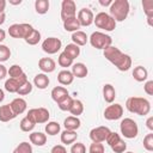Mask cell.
<instances>
[{
    "label": "cell",
    "mask_w": 153,
    "mask_h": 153,
    "mask_svg": "<svg viewBox=\"0 0 153 153\" xmlns=\"http://www.w3.org/2000/svg\"><path fill=\"white\" fill-rule=\"evenodd\" d=\"M126 108L133 114H136L139 116H146L151 111V103L148 102V99L142 97H129L126 102Z\"/></svg>",
    "instance_id": "1"
},
{
    "label": "cell",
    "mask_w": 153,
    "mask_h": 153,
    "mask_svg": "<svg viewBox=\"0 0 153 153\" xmlns=\"http://www.w3.org/2000/svg\"><path fill=\"white\" fill-rule=\"evenodd\" d=\"M129 10H130V6H129L128 0H115L110 5L109 14L116 23L123 22L127 19V17L129 14Z\"/></svg>",
    "instance_id": "2"
},
{
    "label": "cell",
    "mask_w": 153,
    "mask_h": 153,
    "mask_svg": "<svg viewBox=\"0 0 153 153\" xmlns=\"http://www.w3.org/2000/svg\"><path fill=\"white\" fill-rule=\"evenodd\" d=\"M90 43L93 48L96 49H102L104 50L105 48H108L109 45H112V38L100 31H94L92 32V35L90 36Z\"/></svg>",
    "instance_id": "3"
},
{
    "label": "cell",
    "mask_w": 153,
    "mask_h": 153,
    "mask_svg": "<svg viewBox=\"0 0 153 153\" xmlns=\"http://www.w3.org/2000/svg\"><path fill=\"white\" fill-rule=\"evenodd\" d=\"M93 23L98 29L105 30V31H112L116 29V22L111 18V16L106 12H99L93 18Z\"/></svg>",
    "instance_id": "4"
},
{
    "label": "cell",
    "mask_w": 153,
    "mask_h": 153,
    "mask_svg": "<svg viewBox=\"0 0 153 153\" xmlns=\"http://www.w3.org/2000/svg\"><path fill=\"white\" fill-rule=\"evenodd\" d=\"M120 130H121V134L127 139H134L139 134V127H137L136 122L133 118H129V117L123 118L121 121Z\"/></svg>",
    "instance_id": "5"
},
{
    "label": "cell",
    "mask_w": 153,
    "mask_h": 153,
    "mask_svg": "<svg viewBox=\"0 0 153 153\" xmlns=\"http://www.w3.org/2000/svg\"><path fill=\"white\" fill-rule=\"evenodd\" d=\"M33 30V26L27 23L22 24H12L8 27V35L13 38H23L25 39Z\"/></svg>",
    "instance_id": "6"
},
{
    "label": "cell",
    "mask_w": 153,
    "mask_h": 153,
    "mask_svg": "<svg viewBox=\"0 0 153 153\" xmlns=\"http://www.w3.org/2000/svg\"><path fill=\"white\" fill-rule=\"evenodd\" d=\"M26 116H29L36 124H41V123H47L49 121V111L45 108H33L30 109L26 114Z\"/></svg>",
    "instance_id": "7"
},
{
    "label": "cell",
    "mask_w": 153,
    "mask_h": 153,
    "mask_svg": "<svg viewBox=\"0 0 153 153\" xmlns=\"http://www.w3.org/2000/svg\"><path fill=\"white\" fill-rule=\"evenodd\" d=\"M62 47V42L56 37H48L42 42V50L49 55L56 54Z\"/></svg>",
    "instance_id": "8"
},
{
    "label": "cell",
    "mask_w": 153,
    "mask_h": 153,
    "mask_svg": "<svg viewBox=\"0 0 153 153\" xmlns=\"http://www.w3.org/2000/svg\"><path fill=\"white\" fill-rule=\"evenodd\" d=\"M73 17H76L75 2L73 0H63L61 4V19L65 22Z\"/></svg>",
    "instance_id": "9"
},
{
    "label": "cell",
    "mask_w": 153,
    "mask_h": 153,
    "mask_svg": "<svg viewBox=\"0 0 153 153\" xmlns=\"http://www.w3.org/2000/svg\"><path fill=\"white\" fill-rule=\"evenodd\" d=\"M123 115V106L118 103L111 104L105 108L104 110V118L108 121H116L120 120Z\"/></svg>",
    "instance_id": "10"
},
{
    "label": "cell",
    "mask_w": 153,
    "mask_h": 153,
    "mask_svg": "<svg viewBox=\"0 0 153 153\" xmlns=\"http://www.w3.org/2000/svg\"><path fill=\"white\" fill-rule=\"evenodd\" d=\"M111 133V130L105 127V126H100L97 128L91 129L90 131V139L92 140V142H104L106 140V137L109 136V134Z\"/></svg>",
    "instance_id": "11"
},
{
    "label": "cell",
    "mask_w": 153,
    "mask_h": 153,
    "mask_svg": "<svg viewBox=\"0 0 153 153\" xmlns=\"http://www.w3.org/2000/svg\"><path fill=\"white\" fill-rule=\"evenodd\" d=\"M93 18H94L93 12L86 7L81 8L76 14V19H78L80 26H90L93 23Z\"/></svg>",
    "instance_id": "12"
},
{
    "label": "cell",
    "mask_w": 153,
    "mask_h": 153,
    "mask_svg": "<svg viewBox=\"0 0 153 153\" xmlns=\"http://www.w3.org/2000/svg\"><path fill=\"white\" fill-rule=\"evenodd\" d=\"M103 55H104V57H105L109 62H111L112 65H115V63L118 61V59L123 55V53H122L117 47H115V45H109L108 48H105V49L103 50Z\"/></svg>",
    "instance_id": "13"
},
{
    "label": "cell",
    "mask_w": 153,
    "mask_h": 153,
    "mask_svg": "<svg viewBox=\"0 0 153 153\" xmlns=\"http://www.w3.org/2000/svg\"><path fill=\"white\" fill-rule=\"evenodd\" d=\"M38 68L45 74V73H53L56 68V63L51 57H42L38 61Z\"/></svg>",
    "instance_id": "14"
},
{
    "label": "cell",
    "mask_w": 153,
    "mask_h": 153,
    "mask_svg": "<svg viewBox=\"0 0 153 153\" xmlns=\"http://www.w3.org/2000/svg\"><path fill=\"white\" fill-rule=\"evenodd\" d=\"M10 106H11L12 111L14 112V115L17 116V115H22V114L26 110L27 103H26V100H25L24 98L18 97V98H14V99L10 103Z\"/></svg>",
    "instance_id": "15"
},
{
    "label": "cell",
    "mask_w": 153,
    "mask_h": 153,
    "mask_svg": "<svg viewBox=\"0 0 153 153\" xmlns=\"http://www.w3.org/2000/svg\"><path fill=\"white\" fill-rule=\"evenodd\" d=\"M72 74H73V76L75 78H85L86 75H87V73H88V69H87V67H86V65L85 63H82V62H76V63H73L72 65Z\"/></svg>",
    "instance_id": "16"
},
{
    "label": "cell",
    "mask_w": 153,
    "mask_h": 153,
    "mask_svg": "<svg viewBox=\"0 0 153 153\" xmlns=\"http://www.w3.org/2000/svg\"><path fill=\"white\" fill-rule=\"evenodd\" d=\"M115 67L121 72H127L131 67V57L123 53V55L118 59V61L115 63Z\"/></svg>",
    "instance_id": "17"
},
{
    "label": "cell",
    "mask_w": 153,
    "mask_h": 153,
    "mask_svg": "<svg viewBox=\"0 0 153 153\" xmlns=\"http://www.w3.org/2000/svg\"><path fill=\"white\" fill-rule=\"evenodd\" d=\"M29 139L32 145L41 147V146H44L47 142V134H44L42 131H33L29 135Z\"/></svg>",
    "instance_id": "18"
},
{
    "label": "cell",
    "mask_w": 153,
    "mask_h": 153,
    "mask_svg": "<svg viewBox=\"0 0 153 153\" xmlns=\"http://www.w3.org/2000/svg\"><path fill=\"white\" fill-rule=\"evenodd\" d=\"M73 80H74V76H73L72 72L68 71V69H62V71H60L59 74H57V81H59L61 85H63V86L71 85V84L73 82Z\"/></svg>",
    "instance_id": "19"
},
{
    "label": "cell",
    "mask_w": 153,
    "mask_h": 153,
    "mask_svg": "<svg viewBox=\"0 0 153 153\" xmlns=\"http://www.w3.org/2000/svg\"><path fill=\"white\" fill-rule=\"evenodd\" d=\"M50 96H51V98H53L54 102L59 103V102L62 100L65 97L69 96V93H68V91H67L66 87H63V86H55V87L51 90Z\"/></svg>",
    "instance_id": "20"
},
{
    "label": "cell",
    "mask_w": 153,
    "mask_h": 153,
    "mask_svg": "<svg viewBox=\"0 0 153 153\" xmlns=\"http://www.w3.org/2000/svg\"><path fill=\"white\" fill-rule=\"evenodd\" d=\"M76 137H78V134L75 130H67L65 129L61 135H60V140L63 145H72L76 141Z\"/></svg>",
    "instance_id": "21"
},
{
    "label": "cell",
    "mask_w": 153,
    "mask_h": 153,
    "mask_svg": "<svg viewBox=\"0 0 153 153\" xmlns=\"http://www.w3.org/2000/svg\"><path fill=\"white\" fill-rule=\"evenodd\" d=\"M17 116L14 115V112L12 111L10 104H5L0 106V121L1 122H8L13 118H16Z\"/></svg>",
    "instance_id": "22"
},
{
    "label": "cell",
    "mask_w": 153,
    "mask_h": 153,
    "mask_svg": "<svg viewBox=\"0 0 153 153\" xmlns=\"http://www.w3.org/2000/svg\"><path fill=\"white\" fill-rule=\"evenodd\" d=\"M50 80H49V76L44 73H39V74H36V76L33 78V85L39 88V90H44L48 87Z\"/></svg>",
    "instance_id": "23"
},
{
    "label": "cell",
    "mask_w": 153,
    "mask_h": 153,
    "mask_svg": "<svg viewBox=\"0 0 153 153\" xmlns=\"http://www.w3.org/2000/svg\"><path fill=\"white\" fill-rule=\"evenodd\" d=\"M103 97H104V100L106 103H109V104H111L115 100L116 90L111 84H105L103 86Z\"/></svg>",
    "instance_id": "24"
},
{
    "label": "cell",
    "mask_w": 153,
    "mask_h": 153,
    "mask_svg": "<svg viewBox=\"0 0 153 153\" xmlns=\"http://www.w3.org/2000/svg\"><path fill=\"white\" fill-rule=\"evenodd\" d=\"M71 38H72L73 43H74L75 45H78V47H82V45H85V44L87 43V41H88L87 35H86L84 31H80V30L73 32Z\"/></svg>",
    "instance_id": "25"
},
{
    "label": "cell",
    "mask_w": 153,
    "mask_h": 153,
    "mask_svg": "<svg viewBox=\"0 0 153 153\" xmlns=\"http://www.w3.org/2000/svg\"><path fill=\"white\" fill-rule=\"evenodd\" d=\"M80 120L79 117H75V116H68L65 121H63V126H65V129L67 130H76L80 128Z\"/></svg>",
    "instance_id": "26"
},
{
    "label": "cell",
    "mask_w": 153,
    "mask_h": 153,
    "mask_svg": "<svg viewBox=\"0 0 153 153\" xmlns=\"http://www.w3.org/2000/svg\"><path fill=\"white\" fill-rule=\"evenodd\" d=\"M133 78L136 81L142 82V81L147 80V78H148V71L145 67H142V66H136L134 68V71H133Z\"/></svg>",
    "instance_id": "27"
},
{
    "label": "cell",
    "mask_w": 153,
    "mask_h": 153,
    "mask_svg": "<svg viewBox=\"0 0 153 153\" xmlns=\"http://www.w3.org/2000/svg\"><path fill=\"white\" fill-rule=\"evenodd\" d=\"M142 7H143V12L147 17V22L148 25L152 26V19H153V0H143L142 1Z\"/></svg>",
    "instance_id": "28"
},
{
    "label": "cell",
    "mask_w": 153,
    "mask_h": 153,
    "mask_svg": "<svg viewBox=\"0 0 153 153\" xmlns=\"http://www.w3.org/2000/svg\"><path fill=\"white\" fill-rule=\"evenodd\" d=\"M22 86L20 81L18 80V78H8L5 81V90L10 93H17V91L19 90V87Z\"/></svg>",
    "instance_id": "29"
},
{
    "label": "cell",
    "mask_w": 153,
    "mask_h": 153,
    "mask_svg": "<svg viewBox=\"0 0 153 153\" xmlns=\"http://www.w3.org/2000/svg\"><path fill=\"white\" fill-rule=\"evenodd\" d=\"M63 29H65L66 31H69V32L79 31L80 24H79L76 17H73V18H69V19L65 20V22H63Z\"/></svg>",
    "instance_id": "30"
},
{
    "label": "cell",
    "mask_w": 153,
    "mask_h": 153,
    "mask_svg": "<svg viewBox=\"0 0 153 153\" xmlns=\"http://www.w3.org/2000/svg\"><path fill=\"white\" fill-rule=\"evenodd\" d=\"M49 0H36L35 1V11L38 14H45L49 10Z\"/></svg>",
    "instance_id": "31"
},
{
    "label": "cell",
    "mask_w": 153,
    "mask_h": 153,
    "mask_svg": "<svg viewBox=\"0 0 153 153\" xmlns=\"http://www.w3.org/2000/svg\"><path fill=\"white\" fill-rule=\"evenodd\" d=\"M69 112L72 114V116H75L78 117L79 115H81L84 112V104L81 100L79 99H73V104L69 109Z\"/></svg>",
    "instance_id": "32"
},
{
    "label": "cell",
    "mask_w": 153,
    "mask_h": 153,
    "mask_svg": "<svg viewBox=\"0 0 153 153\" xmlns=\"http://www.w3.org/2000/svg\"><path fill=\"white\" fill-rule=\"evenodd\" d=\"M35 126H36V123H35L29 116H25L24 118H22V121H20V123H19V127H20L22 131H25V133L31 131V130L35 128Z\"/></svg>",
    "instance_id": "33"
},
{
    "label": "cell",
    "mask_w": 153,
    "mask_h": 153,
    "mask_svg": "<svg viewBox=\"0 0 153 153\" xmlns=\"http://www.w3.org/2000/svg\"><path fill=\"white\" fill-rule=\"evenodd\" d=\"M72 60H74V59H76L79 55H80V48L78 47V45H75L74 43H71V44H67L66 45V48H65V50H63Z\"/></svg>",
    "instance_id": "34"
},
{
    "label": "cell",
    "mask_w": 153,
    "mask_h": 153,
    "mask_svg": "<svg viewBox=\"0 0 153 153\" xmlns=\"http://www.w3.org/2000/svg\"><path fill=\"white\" fill-rule=\"evenodd\" d=\"M60 129H61L60 124H59L57 122H55V121L47 122V124H45V133H47L48 135L54 136V135H56V134L60 133Z\"/></svg>",
    "instance_id": "35"
},
{
    "label": "cell",
    "mask_w": 153,
    "mask_h": 153,
    "mask_svg": "<svg viewBox=\"0 0 153 153\" xmlns=\"http://www.w3.org/2000/svg\"><path fill=\"white\" fill-rule=\"evenodd\" d=\"M24 41H25L27 44H30V45H36V44L41 41V32H39L38 30L33 29L32 32H31Z\"/></svg>",
    "instance_id": "36"
},
{
    "label": "cell",
    "mask_w": 153,
    "mask_h": 153,
    "mask_svg": "<svg viewBox=\"0 0 153 153\" xmlns=\"http://www.w3.org/2000/svg\"><path fill=\"white\" fill-rule=\"evenodd\" d=\"M57 63L61 66V67H63V68H67V67H71L72 65H73V60L65 53V51H62L60 55H59V59H57Z\"/></svg>",
    "instance_id": "37"
},
{
    "label": "cell",
    "mask_w": 153,
    "mask_h": 153,
    "mask_svg": "<svg viewBox=\"0 0 153 153\" xmlns=\"http://www.w3.org/2000/svg\"><path fill=\"white\" fill-rule=\"evenodd\" d=\"M12 153H32V146H31V143L23 141L13 149Z\"/></svg>",
    "instance_id": "38"
},
{
    "label": "cell",
    "mask_w": 153,
    "mask_h": 153,
    "mask_svg": "<svg viewBox=\"0 0 153 153\" xmlns=\"http://www.w3.org/2000/svg\"><path fill=\"white\" fill-rule=\"evenodd\" d=\"M72 104H73V98H72L71 96H67V97H65L62 100H60V102L57 103V106H59V109L62 110V111H69Z\"/></svg>",
    "instance_id": "39"
},
{
    "label": "cell",
    "mask_w": 153,
    "mask_h": 153,
    "mask_svg": "<svg viewBox=\"0 0 153 153\" xmlns=\"http://www.w3.org/2000/svg\"><path fill=\"white\" fill-rule=\"evenodd\" d=\"M23 73H24V71L19 65H12L10 67V69L7 71V74L10 75V78H14V79L20 76Z\"/></svg>",
    "instance_id": "40"
},
{
    "label": "cell",
    "mask_w": 153,
    "mask_h": 153,
    "mask_svg": "<svg viewBox=\"0 0 153 153\" xmlns=\"http://www.w3.org/2000/svg\"><path fill=\"white\" fill-rule=\"evenodd\" d=\"M11 57V50L7 45L0 44V62H5Z\"/></svg>",
    "instance_id": "41"
},
{
    "label": "cell",
    "mask_w": 153,
    "mask_h": 153,
    "mask_svg": "<svg viewBox=\"0 0 153 153\" xmlns=\"http://www.w3.org/2000/svg\"><path fill=\"white\" fill-rule=\"evenodd\" d=\"M31 91H32V84L27 80L25 84H23V85L19 87V90L17 91V93H18L19 96H26V94L31 93Z\"/></svg>",
    "instance_id": "42"
},
{
    "label": "cell",
    "mask_w": 153,
    "mask_h": 153,
    "mask_svg": "<svg viewBox=\"0 0 153 153\" xmlns=\"http://www.w3.org/2000/svg\"><path fill=\"white\" fill-rule=\"evenodd\" d=\"M88 153H105L104 145L100 142H92L88 148Z\"/></svg>",
    "instance_id": "43"
},
{
    "label": "cell",
    "mask_w": 153,
    "mask_h": 153,
    "mask_svg": "<svg viewBox=\"0 0 153 153\" xmlns=\"http://www.w3.org/2000/svg\"><path fill=\"white\" fill-rule=\"evenodd\" d=\"M143 147L148 152L153 151V133H149L143 137Z\"/></svg>",
    "instance_id": "44"
},
{
    "label": "cell",
    "mask_w": 153,
    "mask_h": 153,
    "mask_svg": "<svg viewBox=\"0 0 153 153\" xmlns=\"http://www.w3.org/2000/svg\"><path fill=\"white\" fill-rule=\"evenodd\" d=\"M111 149L114 153H124L127 149V143L121 139L117 143H115L114 146H111Z\"/></svg>",
    "instance_id": "45"
},
{
    "label": "cell",
    "mask_w": 153,
    "mask_h": 153,
    "mask_svg": "<svg viewBox=\"0 0 153 153\" xmlns=\"http://www.w3.org/2000/svg\"><path fill=\"white\" fill-rule=\"evenodd\" d=\"M121 140V137H120V134H117V133H115V131H111L110 134H109V136L106 137V140H105V142L111 147V146H114L115 143H117L118 141Z\"/></svg>",
    "instance_id": "46"
},
{
    "label": "cell",
    "mask_w": 153,
    "mask_h": 153,
    "mask_svg": "<svg viewBox=\"0 0 153 153\" xmlns=\"http://www.w3.org/2000/svg\"><path fill=\"white\" fill-rule=\"evenodd\" d=\"M71 153H86V147L82 142H75L71 147Z\"/></svg>",
    "instance_id": "47"
},
{
    "label": "cell",
    "mask_w": 153,
    "mask_h": 153,
    "mask_svg": "<svg viewBox=\"0 0 153 153\" xmlns=\"http://www.w3.org/2000/svg\"><path fill=\"white\" fill-rule=\"evenodd\" d=\"M143 90L148 96H153V80H148L143 85Z\"/></svg>",
    "instance_id": "48"
},
{
    "label": "cell",
    "mask_w": 153,
    "mask_h": 153,
    "mask_svg": "<svg viewBox=\"0 0 153 153\" xmlns=\"http://www.w3.org/2000/svg\"><path fill=\"white\" fill-rule=\"evenodd\" d=\"M50 153H67V149H66V147L63 145H55L51 148Z\"/></svg>",
    "instance_id": "49"
},
{
    "label": "cell",
    "mask_w": 153,
    "mask_h": 153,
    "mask_svg": "<svg viewBox=\"0 0 153 153\" xmlns=\"http://www.w3.org/2000/svg\"><path fill=\"white\" fill-rule=\"evenodd\" d=\"M6 75H7V68L2 63H0V80L5 79Z\"/></svg>",
    "instance_id": "50"
},
{
    "label": "cell",
    "mask_w": 153,
    "mask_h": 153,
    "mask_svg": "<svg viewBox=\"0 0 153 153\" xmlns=\"http://www.w3.org/2000/svg\"><path fill=\"white\" fill-rule=\"evenodd\" d=\"M146 126H147V128H148L149 130H153V117H152V116H149V117L147 118Z\"/></svg>",
    "instance_id": "51"
},
{
    "label": "cell",
    "mask_w": 153,
    "mask_h": 153,
    "mask_svg": "<svg viewBox=\"0 0 153 153\" xmlns=\"http://www.w3.org/2000/svg\"><path fill=\"white\" fill-rule=\"evenodd\" d=\"M5 7H6V1L0 0V13H5Z\"/></svg>",
    "instance_id": "52"
},
{
    "label": "cell",
    "mask_w": 153,
    "mask_h": 153,
    "mask_svg": "<svg viewBox=\"0 0 153 153\" xmlns=\"http://www.w3.org/2000/svg\"><path fill=\"white\" fill-rule=\"evenodd\" d=\"M99 4H100L102 6H110V5L112 4V0H106V1H104V0H99Z\"/></svg>",
    "instance_id": "53"
},
{
    "label": "cell",
    "mask_w": 153,
    "mask_h": 153,
    "mask_svg": "<svg viewBox=\"0 0 153 153\" xmlns=\"http://www.w3.org/2000/svg\"><path fill=\"white\" fill-rule=\"evenodd\" d=\"M5 38H6V32H5V30L0 29V43H1Z\"/></svg>",
    "instance_id": "54"
},
{
    "label": "cell",
    "mask_w": 153,
    "mask_h": 153,
    "mask_svg": "<svg viewBox=\"0 0 153 153\" xmlns=\"http://www.w3.org/2000/svg\"><path fill=\"white\" fill-rule=\"evenodd\" d=\"M6 20V14L5 13H0V25H2Z\"/></svg>",
    "instance_id": "55"
},
{
    "label": "cell",
    "mask_w": 153,
    "mask_h": 153,
    "mask_svg": "<svg viewBox=\"0 0 153 153\" xmlns=\"http://www.w3.org/2000/svg\"><path fill=\"white\" fill-rule=\"evenodd\" d=\"M10 4L11 5H20L22 0H10Z\"/></svg>",
    "instance_id": "56"
},
{
    "label": "cell",
    "mask_w": 153,
    "mask_h": 153,
    "mask_svg": "<svg viewBox=\"0 0 153 153\" xmlns=\"http://www.w3.org/2000/svg\"><path fill=\"white\" fill-rule=\"evenodd\" d=\"M4 99H5V93H4V91L0 88V103H1Z\"/></svg>",
    "instance_id": "57"
},
{
    "label": "cell",
    "mask_w": 153,
    "mask_h": 153,
    "mask_svg": "<svg viewBox=\"0 0 153 153\" xmlns=\"http://www.w3.org/2000/svg\"><path fill=\"white\" fill-rule=\"evenodd\" d=\"M124 153H134V152H124Z\"/></svg>",
    "instance_id": "58"
}]
</instances>
